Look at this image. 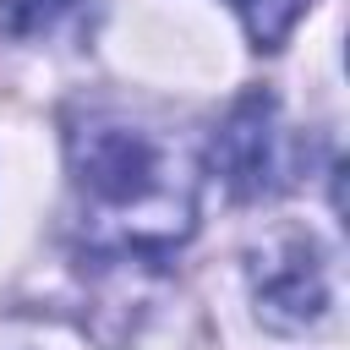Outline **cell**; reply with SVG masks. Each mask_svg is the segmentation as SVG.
Here are the masks:
<instances>
[{"label": "cell", "instance_id": "obj_1", "mask_svg": "<svg viewBox=\"0 0 350 350\" xmlns=\"http://www.w3.org/2000/svg\"><path fill=\"white\" fill-rule=\"evenodd\" d=\"M66 164L82 230L109 252H170L197 224V170L170 131L115 109L66 120Z\"/></svg>", "mask_w": 350, "mask_h": 350}, {"label": "cell", "instance_id": "obj_2", "mask_svg": "<svg viewBox=\"0 0 350 350\" xmlns=\"http://www.w3.org/2000/svg\"><path fill=\"white\" fill-rule=\"evenodd\" d=\"M213 164L241 202L290 186V131L279 126V104L268 93H246L230 104L213 137Z\"/></svg>", "mask_w": 350, "mask_h": 350}, {"label": "cell", "instance_id": "obj_3", "mask_svg": "<svg viewBox=\"0 0 350 350\" xmlns=\"http://www.w3.org/2000/svg\"><path fill=\"white\" fill-rule=\"evenodd\" d=\"M323 306H328V284L312 241H284V252L268 257V268H257V312L273 328H306Z\"/></svg>", "mask_w": 350, "mask_h": 350}, {"label": "cell", "instance_id": "obj_4", "mask_svg": "<svg viewBox=\"0 0 350 350\" xmlns=\"http://www.w3.org/2000/svg\"><path fill=\"white\" fill-rule=\"evenodd\" d=\"M88 16H93V0H0V38L44 44L88 27Z\"/></svg>", "mask_w": 350, "mask_h": 350}, {"label": "cell", "instance_id": "obj_5", "mask_svg": "<svg viewBox=\"0 0 350 350\" xmlns=\"http://www.w3.org/2000/svg\"><path fill=\"white\" fill-rule=\"evenodd\" d=\"M230 5L241 11V22H246V33H252L257 49H273L290 33L295 11H301V0H230Z\"/></svg>", "mask_w": 350, "mask_h": 350}]
</instances>
